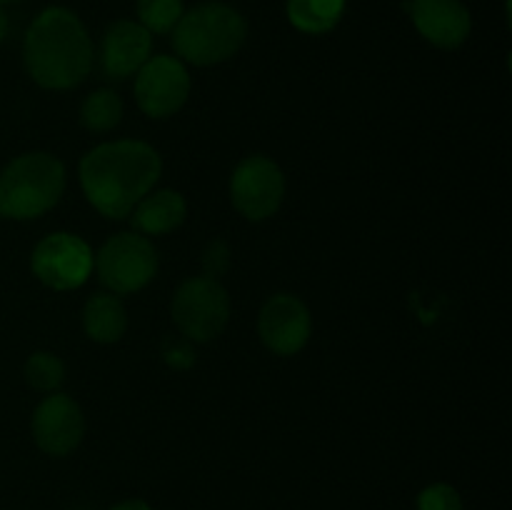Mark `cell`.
<instances>
[{
	"mask_svg": "<svg viewBox=\"0 0 512 510\" xmlns=\"http://www.w3.org/2000/svg\"><path fill=\"white\" fill-rule=\"evenodd\" d=\"M93 250L73 233H50L30 255L33 275L53 290H73L93 273Z\"/></svg>",
	"mask_w": 512,
	"mask_h": 510,
	"instance_id": "ba28073f",
	"label": "cell"
},
{
	"mask_svg": "<svg viewBox=\"0 0 512 510\" xmlns=\"http://www.w3.org/2000/svg\"><path fill=\"white\" fill-rule=\"evenodd\" d=\"M153 53V35L138 20H115L103 35V70L108 78L123 80L138 73Z\"/></svg>",
	"mask_w": 512,
	"mask_h": 510,
	"instance_id": "4fadbf2b",
	"label": "cell"
},
{
	"mask_svg": "<svg viewBox=\"0 0 512 510\" xmlns=\"http://www.w3.org/2000/svg\"><path fill=\"white\" fill-rule=\"evenodd\" d=\"M65 190V165L50 153H25L0 173V215L33 220L48 213Z\"/></svg>",
	"mask_w": 512,
	"mask_h": 510,
	"instance_id": "277c9868",
	"label": "cell"
},
{
	"mask_svg": "<svg viewBox=\"0 0 512 510\" xmlns=\"http://www.w3.org/2000/svg\"><path fill=\"white\" fill-rule=\"evenodd\" d=\"M170 315L180 333L193 343H208L223 335L230 320V298L223 283L208 275L188 278L173 295Z\"/></svg>",
	"mask_w": 512,
	"mask_h": 510,
	"instance_id": "5b68a950",
	"label": "cell"
},
{
	"mask_svg": "<svg viewBox=\"0 0 512 510\" xmlns=\"http://www.w3.org/2000/svg\"><path fill=\"white\" fill-rule=\"evenodd\" d=\"M248 38V23L233 5L208 0L185 10L173 28V48L183 63L218 65L233 58Z\"/></svg>",
	"mask_w": 512,
	"mask_h": 510,
	"instance_id": "3957f363",
	"label": "cell"
},
{
	"mask_svg": "<svg viewBox=\"0 0 512 510\" xmlns=\"http://www.w3.org/2000/svg\"><path fill=\"white\" fill-rule=\"evenodd\" d=\"M285 198V175L268 155H248L240 160L230 178V200L248 220H268L280 210Z\"/></svg>",
	"mask_w": 512,
	"mask_h": 510,
	"instance_id": "52a82bcc",
	"label": "cell"
},
{
	"mask_svg": "<svg viewBox=\"0 0 512 510\" xmlns=\"http://www.w3.org/2000/svg\"><path fill=\"white\" fill-rule=\"evenodd\" d=\"M23 63L40 88H75L93 68V40L88 28L63 5L40 10L25 30Z\"/></svg>",
	"mask_w": 512,
	"mask_h": 510,
	"instance_id": "7a4b0ae2",
	"label": "cell"
},
{
	"mask_svg": "<svg viewBox=\"0 0 512 510\" xmlns=\"http://www.w3.org/2000/svg\"><path fill=\"white\" fill-rule=\"evenodd\" d=\"M8 3H15V0H0V5H8Z\"/></svg>",
	"mask_w": 512,
	"mask_h": 510,
	"instance_id": "d4e9b609",
	"label": "cell"
},
{
	"mask_svg": "<svg viewBox=\"0 0 512 510\" xmlns=\"http://www.w3.org/2000/svg\"><path fill=\"white\" fill-rule=\"evenodd\" d=\"M418 510H463V500L453 485L433 483L420 490Z\"/></svg>",
	"mask_w": 512,
	"mask_h": 510,
	"instance_id": "ffe728a7",
	"label": "cell"
},
{
	"mask_svg": "<svg viewBox=\"0 0 512 510\" xmlns=\"http://www.w3.org/2000/svg\"><path fill=\"white\" fill-rule=\"evenodd\" d=\"M93 263L100 283L113 295L138 293L158 273V253L140 233H118L105 240Z\"/></svg>",
	"mask_w": 512,
	"mask_h": 510,
	"instance_id": "8992f818",
	"label": "cell"
},
{
	"mask_svg": "<svg viewBox=\"0 0 512 510\" xmlns=\"http://www.w3.org/2000/svg\"><path fill=\"white\" fill-rule=\"evenodd\" d=\"M310 330H313L310 310L298 295L278 293L260 310L258 333L270 353L283 358L300 353L308 345Z\"/></svg>",
	"mask_w": 512,
	"mask_h": 510,
	"instance_id": "30bf717a",
	"label": "cell"
},
{
	"mask_svg": "<svg viewBox=\"0 0 512 510\" xmlns=\"http://www.w3.org/2000/svg\"><path fill=\"white\" fill-rule=\"evenodd\" d=\"M25 383L40 393H55L65 383V363L55 353L38 350L25 360Z\"/></svg>",
	"mask_w": 512,
	"mask_h": 510,
	"instance_id": "ac0fdd59",
	"label": "cell"
},
{
	"mask_svg": "<svg viewBox=\"0 0 512 510\" xmlns=\"http://www.w3.org/2000/svg\"><path fill=\"white\" fill-rule=\"evenodd\" d=\"M230 268V248L225 240H210L203 250V270L208 278L218 280Z\"/></svg>",
	"mask_w": 512,
	"mask_h": 510,
	"instance_id": "44dd1931",
	"label": "cell"
},
{
	"mask_svg": "<svg viewBox=\"0 0 512 510\" xmlns=\"http://www.w3.org/2000/svg\"><path fill=\"white\" fill-rule=\"evenodd\" d=\"M188 203L178 190H155L133 208V228L143 235H165L180 228Z\"/></svg>",
	"mask_w": 512,
	"mask_h": 510,
	"instance_id": "5bb4252c",
	"label": "cell"
},
{
	"mask_svg": "<svg viewBox=\"0 0 512 510\" xmlns=\"http://www.w3.org/2000/svg\"><path fill=\"white\" fill-rule=\"evenodd\" d=\"M110 510H153V508H150V505L145 503V500L130 498V500H123V503L113 505V508H110Z\"/></svg>",
	"mask_w": 512,
	"mask_h": 510,
	"instance_id": "603a6c76",
	"label": "cell"
},
{
	"mask_svg": "<svg viewBox=\"0 0 512 510\" xmlns=\"http://www.w3.org/2000/svg\"><path fill=\"white\" fill-rule=\"evenodd\" d=\"M160 155L143 140H113L83 155L80 185L88 203L105 218H128L158 183Z\"/></svg>",
	"mask_w": 512,
	"mask_h": 510,
	"instance_id": "6da1fadb",
	"label": "cell"
},
{
	"mask_svg": "<svg viewBox=\"0 0 512 510\" xmlns=\"http://www.w3.org/2000/svg\"><path fill=\"white\" fill-rule=\"evenodd\" d=\"M165 363L168 365H173V368H190V365L195 363V355H193V350L188 348V345H173V348H168L165 350Z\"/></svg>",
	"mask_w": 512,
	"mask_h": 510,
	"instance_id": "7402d4cb",
	"label": "cell"
},
{
	"mask_svg": "<svg viewBox=\"0 0 512 510\" xmlns=\"http://www.w3.org/2000/svg\"><path fill=\"white\" fill-rule=\"evenodd\" d=\"M8 33H10V18L8 13H5L3 5H0V45H3V40L8 38Z\"/></svg>",
	"mask_w": 512,
	"mask_h": 510,
	"instance_id": "cb8c5ba5",
	"label": "cell"
},
{
	"mask_svg": "<svg viewBox=\"0 0 512 510\" xmlns=\"http://www.w3.org/2000/svg\"><path fill=\"white\" fill-rule=\"evenodd\" d=\"M83 328L85 335L95 343H118L125 335V328H128V313H125V305L120 303L118 295H90L83 308Z\"/></svg>",
	"mask_w": 512,
	"mask_h": 510,
	"instance_id": "9a60e30c",
	"label": "cell"
},
{
	"mask_svg": "<svg viewBox=\"0 0 512 510\" xmlns=\"http://www.w3.org/2000/svg\"><path fill=\"white\" fill-rule=\"evenodd\" d=\"M85 435V415L65 393H50L33 413V438L43 453L63 458L73 453Z\"/></svg>",
	"mask_w": 512,
	"mask_h": 510,
	"instance_id": "8fae6325",
	"label": "cell"
},
{
	"mask_svg": "<svg viewBox=\"0 0 512 510\" xmlns=\"http://www.w3.org/2000/svg\"><path fill=\"white\" fill-rule=\"evenodd\" d=\"M190 75L180 58L150 55L135 73V100L148 118L163 120L178 113L190 95Z\"/></svg>",
	"mask_w": 512,
	"mask_h": 510,
	"instance_id": "9c48e42d",
	"label": "cell"
},
{
	"mask_svg": "<svg viewBox=\"0 0 512 510\" xmlns=\"http://www.w3.org/2000/svg\"><path fill=\"white\" fill-rule=\"evenodd\" d=\"M135 10H138V23L150 35H165L173 33L178 20L183 18L185 3L183 0H135Z\"/></svg>",
	"mask_w": 512,
	"mask_h": 510,
	"instance_id": "d6986e66",
	"label": "cell"
},
{
	"mask_svg": "<svg viewBox=\"0 0 512 510\" xmlns=\"http://www.w3.org/2000/svg\"><path fill=\"white\" fill-rule=\"evenodd\" d=\"M285 13L300 33L323 35L340 23L345 0H285Z\"/></svg>",
	"mask_w": 512,
	"mask_h": 510,
	"instance_id": "2e32d148",
	"label": "cell"
},
{
	"mask_svg": "<svg viewBox=\"0 0 512 510\" xmlns=\"http://www.w3.org/2000/svg\"><path fill=\"white\" fill-rule=\"evenodd\" d=\"M120 118H123V100L110 88L93 90L80 108V123L90 133H108L120 123Z\"/></svg>",
	"mask_w": 512,
	"mask_h": 510,
	"instance_id": "e0dca14e",
	"label": "cell"
},
{
	"mask_svg": "<svg viewBox=\"0 0 512 510\" xmlns=\"http://www.w3.org/2000/svg\"><path fill=\"white\" fill-rule=\"evenodd\" d=\"M408 10L418 33L435 48H460L473 30V15L463 0H410Z\"/></svg>",
	"mask_w": 512,
	"mask_h": 510,
	"instance_id": "7c38bea8",
	"label": "cell"
}]
</instances>
